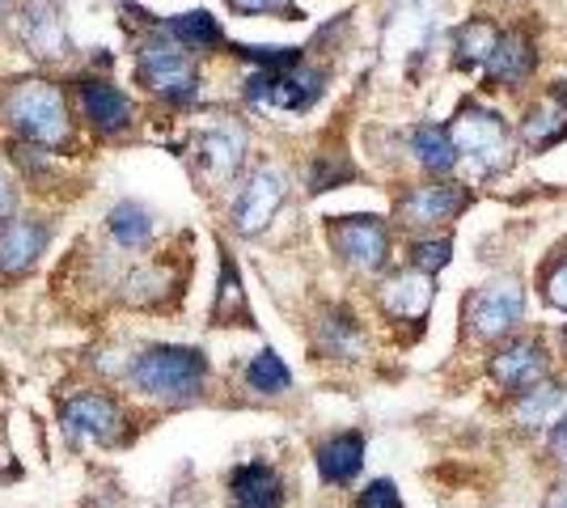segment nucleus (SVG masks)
<instances>
[{"instance_id": "4468645a", "label": "nucleus", "mask_w": 567, "mask_h": 508, "mask_svg": "<svg viewBox=\"0 0 567 508\" xmlns=\"http://www.w3.org/2000/svg\"><path fill=\"white\" fill-rule=\"evenodd\" d=\"M51 229L43 220H4L0 225V276H22L48 246Z\"/></svg>"}, {"instance_id": "39448f33", "label": "nucleus", "mask_w": 567, "mask_h": 508, "mask_svg": "<svg viewBox=\"0 0 567 508\" xmlns=\"http://www.w3.org/2000/svg\"><path fill=\"white\" fill-rule=\"evenodd\" d=\"M284 199H288V174L280 166H259L250 178H246V187L237 191L234 208H229V220H234L237 234H246V238H255L262 234L276 212L284 208Z\"/></svg>"}, {"instance_id": "cd10ccee", "label": "nucleus", "mask_w": 567, "mask_h": 508, "mask_svg": "<svg viewBox=\"0 0 567 508\" xmlns=\"http://www.w3.org/2000/svg\"><path fill=\"white\" fill-rule=\"evenodd\" d=\"M111 234H115V242L123 246H141L148 234H153V220H148V212H144L141 204H115L111 208Z\"/></svg>"}, {"instance_id": "aec40b11", "label": "nucleus", "mask_w": 567, "mask_h": 508, "mask_svg": "<svg viewBox=\"0 0 567 508\" xmlns=\"http://www.w3.org/2000/svg\"><path fill=\"white\" fill-rule=\"evenodd\" d=\"M229 491H234V508H284L280 475L271 466H262V462L237 466Z\"/></svg>"}, {"instance_id": "dca6fc26", "label": "nucleus", "mask_w": 567, "mask_h": 508, "mask_svg": "<svg viewBox=\"0 0 567 508\" xmlns=\"http://www.w3.org/2000/svg\"><path fill=\"white\" fill-rule=\"evenodd\" d=\"M81 111L106 136H118L132 127V102L111 81H81Z\"/></svg>"}, {"instance_id": "20e7f679", "label": "nucleus", "mask_w": 567, "mask_h": 508, "mask_svg": "<svg viewBox=\"0 0 567 508\" xmlns=\"http://www.w3.org/2000/svg\"><path fill=\"white\" fill-rule=\"evenodd\" d=\"M525 322V289L513 276L487 280L466 301V331L478 343H508Z\"/></svg>"}, {"instance_id": "0eeeda50", "label": "nucleus", "mask_w": 567, "mask_h": 508, "mask_svg": "<svg viewBox=\"0 0 567 508\" xmlns=\"http://www.w3.org/2000/svg\"><path fill=\"white\" fill-rule=\"evenodd\" d=\"M246 97L271 111H309L322 97V73L306 64L280 69V73H255L246 81Z\"/></svg>"}, {"instance_id": "ddd939ff", "label": "nucleus", "mask_w": 567, "mask_h": 508, "mask_svg": "<svg viewBox=\"0 0 567 508\" xmlns=\"http://www.w3.org/2000/svg\"><path fill=\"white\" fill-rule=\"evenodd\" d=\"M381 310L394 318V322H424L427 310H432V276L411 267V271H394L385 284H381Z\"/></svg>"}, {"instance_id": "c85d7f7f", "label": "nucleus", "mask_w": 567, "mask_h": 508, "mask_svg": "<svg viewBox=\"0 0 567 508\" xmlns=\"http://www.w3.org/2000/svg\"><path fill=\"white\" fill-rule=\"evenodd\" d=\"M234 51L246 64H259L262 73H280V69H297L301 64V51L297 48H250V43H241Z\"/></svg>"}, {"instance_id": "1a4fd4ad", "label": "nucleus", "mask_w": 567, "mask_h": 508, "mask_svg": "<svg viewBox=\"0 0 567 508\" xmlns=\"http://www.w3.org/2000/svg\"><path fill=\"white\" fill-rule=\"evenodd\" d=\"M546 348L538 339H508V343H499L496 352H492V361H487V373H492V382H496L504 394H525L529 386H538L546 382Z\"/></svg>"}, {"instance_id": "c756f323", "label": "nucleus", "mask_w": 567, "mask_h": 508, "mask_svg": "<svg viewBox=\"0 0 567 508\" xmlns=\"http://www.w3.org/2000/svg\"><path fill=\"white\" fill-rule=\"evenodd\" d=\"M453 259V242L450 238H420L411 246V267H420L427 276H436L441 267H450Z\"/></svg>"}, {"instance_id": "b1692460", "label": "nucleus", "mask_w": 567, "mask_h": 508, "mask_svg": "<svg viewBox=\"0 0 567 508\" xmlns=\"http://www.w3.org/2000/svg\"><path fill=\"white\" fill-rule=\"evenodd\" d=\"M166 34H169V39H178V43H183V48H190V51L216 48V43L225 39L220 22H216L213 13H204V9H190V13H178V18H169Z\"/></svg>"}, {"instance_id": "4be33fe9", "label": "nucleus", "mask_w": 567, "mask_h": 508, "mask_svg": "<svg viewBox=\"0 0 567 508\" xmlns=\"http://www.w3.org/2000/svg\"><path fill=\"white\" fill-rule=\"evenodd\" d=\"M406 148H411L415 166L427 169V174H450V169L457 166V148H453L450 127H441V123H420V127H411Z\"/></svg>"}, {"instance_id": "a878e982", "label": "nucleus", "mask_w": 567, "mask_h": 508, "mask_svg": "<svg viewBox=\"0 0 567 508\" xmlns=\"http://www.w3.org/2000/svg\"><path fill=\"white\" fill-rule=\"evenodd\" d=\"M246 386L259 390V394H284V390L292 386V373H288V364L271 348H262L246 364Z\"/></svg>"}, {"instance_id": "c9c22d12", "label": "nucleus", "mask_w": 567, "mask_h": 508, "mask_svg": "<svg viewBox=\"0 0 567 508\" xmlns=\"http://www.w3.org/2000/svg\"><path fill=\"white\" fill-rule=\"evenodd\" d=\"M13 217V187H9V178L0 174V220Z\"/></svg>"}, {"instance_id": "9b49d317", "label": "nucleus", "mask_w": 567, "mask_h": 508, "mask_svg": "<svg viewBox=\"0 0 567 508\" xmlns=\"http://www.w3.org/2000/svg\"><path fill=\"white\" fill-rule=\"evenodd\" d=\"M466 208V191L457 183H420L399 199V220L411 229H441Z\"/></svg>"}, {"instance_id": "f03ea898", "label": "nucleus", "mask_w": 567, "mask_h": 508, "mask_svg": "<svg viewBox=\"0 0 567 508\" xmlns=\"http://www.w3.org/2000/svg\"><path fill=\"white\" fill-rule=\"evenodd\" d=\"M208 377V361L195 348H178V343H157L144 348L141 356L132 361V382L144 390L148 398L162 403H190Z\"/></svg>"}, {"instance_id": "473e14b6", "label": "nucleus", "mask_w": 567, "mask_h": 508, "mask_svg": "<svg viewBox=\"0 0 567 508\" xmlns=\"http://www.w3.org/2000/svg\"><path fill=\"white\" fill-rule=\"evenodd\" d=\"M543 297H546V305H555V310H567V255L555 267H550V271H546Z\"/></svg>"}, {"instance_id": "7c9ffc66", "label": "nucleus", "mask_w": 567, "mask_h": 508, "mask_svg": "<svg viewBox=\"0 0 567 508\" xmlns=\"http://www.w3.org/2000/svg\"><path fill=\"white\" fill-rule=\"evenodd\" d=\"M355 169L348 166V162H339V157H322V162H313V169H309V191L322 195V191H334L339 183H348Z\"/></svg>"}, {"instance_id": "5701e85b", "label": "nucleus", "mask_w": 567, "mask_h": 508, "mask_svg": "<svg viewBox=\"0 0 567 508\" xmlns=\"http://www.w3.org/2000/svg\"><path fill=\"white\" fill-rule=\"evenodd\" d=\"M213 318L225 326H246L250 322V305H246V292H241V276H237L229 250H220V289L213 301Z\"/></svg>"}, {"instance_id": "2eb2a0df", "label": "nucleus", "mask_w": 567, "mask_h": 508, "mask_svg": "<svg viewBox=\"0 0 567 508\" xmlns=\"http://www.w3.org/2000/svg\"><path fill=\"white\" fill-rule=\"evenodd\" d=\"M64 428L72 440H111L118 428V407L102 394H76L64 403Z\"/></svg>"}, {"instance_id": "412c9836", "label": "nucleus", "mask_w": 567, "mask_h": 508, "mask_svg": "<svg viewBox=\"0 0 567 508\" xmlns=\"http://www.w3.org/2000/svg\"><path fill=\"white\" fill-rule=\"evenodd\" d=\"M496 43H499V25L492 18H471V22L453 34V69H462V73L478 69L483 73Z\"/></svg>"}, {"instance_id": "f3484780", "label": "nucleus", "mask_w": 567, "mask_h": 508, "mask_svg": "<svg viewBox=\"0 0 567 508\" xmlns=\"http://www.w3.org/2000/svg\"><path fill=\"white\" fill-rule=\"evenodd\" d=\"M246 162V132L234 123H216L213 132L199 136V166L213 178H234L237 166Z\"/></svg>"}, {"instance_id": "2f4dec72", "label": "nucleus", "mask_w": 567, "mask_h": 508, "mask_svg": "<svg viewBox=\"0 0 567 508\" xmlns=\"http://www.w3.org/2000/svg\"><path fill=\"white\" fill-rule=\"evenodd\" d=\"M355 508H402L399 500V487L390 484V479H373V484L360 491V500Z\"/></svg>"}, {"instance_id": "bb28decb", "label": "nucleus", "mask_w": 567, "mask_h": 508, "mask_svg": "<svg viewBox=\"0 0 567 508\" xmlns=\"http://www.w3.org/2000/svg\"><path fill=\"white\" fill-rule=\"evenodd\" d=\"M360 348H364V339H360L355 318L343 314V310L327 314V322H322V352H331V356H360Z\"/></svg>"}, {"instance_id": "72a5a7b5", "label": "nucleus", "mask_w": 567, "mask_h": 508, "mask_svg": "<svg viewBox=\"0 0 567 508\" xmlns=\"http://www.w3.org/2000/svg\"><path fill=\"white\" fill-rule=\"evenodd\" d=\"M237 13H297L292 0H229Z\"/></svg>"}, {"instance_id": "f704fd0d", "label": "nucleus", "mask_w": 567, "mask_h": 508, "mask_svg": "<svg viewBox=\"0 0 567 508\" xmlns=\"http://www.w3.org/2000/svg\"><path fill=\"white\" fill-rule=\"evenodd\" d=\"M550 454L559 462H567V412L559 415V424L550 428Z\"/></svg>"}, {"instance_id": "6ab92c4d", "label": "nucleus", "mask_w": 567, "mask_h": 508, "mask_svg": "<svg viewBox=\"0 0 567 508\" xmlns=\"http://www.w3.org/2000/svg\"><path fill=\"white\" fill-rule=\"evenodd\" d=\"M360 466H364V436L360 433H334L331 440L318 445V475L327 484H352L360 475Z\"/></svg>"}, {"instance_id": "f257e3e1", "label": "nucleus", "mask_w": 567, "mask_h": 508, "mask_svg": "<svg viewBox=\"0 0 567 508\" xmlns=\"http://www.w3.org/2000/svg\"><path fill=\"white\" fill-rule=\"evenodd\" d=\"M457 162L471 169V178H492L513 162V132L499 120V111L483 102H462L450 123Z\"/></svg>"}, {"instance_id": "6e6552de", "label": "nucleus", "mask_w": 567, "mask_h": 508, "mask_svg": "<svg viewBox=\"0 0 567 508\" xmlns=\"http://www.w3.org/2000/svg\"><path fill=\"white\" fill-rule=\"evenodd\" d=\"M141 81L157 97L174 102V106L195 102V94H199V73H195V60H190V55H183L178 48H166V43L144 48Z\"/></svg>"}, {"instance_id": "423d86ee", "label": "nucleus", "mask_w": 567, "mask_h": 508, "mask_svg": "<svg viewBox=\"0 0 567 508\" xmlns=\"http://www.w3.org/2000/svg\"><path fill=\"white\" fill-rule=\"evenodd\" d=\"M331 246L352 271H381L390 263V225L381 217H334Z\"/></svg>"}, {"instance_id": "4c0bfd02", "label": "nucleus", "mask_w": 567, "mask_h": 508, "mask_svg": "<svg viewBox=\"0 0 567 508\" xmlns=\"http://www.w3.org/2000/svg\"><path fill=\"white\" fill-rule=\"evenodd\" d=\"M559 343H564V352H567V326H564V331H559Z\"/></svg>"}, {"instance_id": "a211bd4d", "label": "nucleus", "mask_w": 567, "mask_h": 508, "mask_svg": "<svg viewBox=\"0 0 567 508\" xmlns=\"http://www.w3.org/2000/svg\"><path fill=\"white\" fill-rule=\"evenodd\" d=\"M564 398H567V390L559 386V382H538V386H529L525 394H517V407H513L517 428H525V433H546V428H555V424H559V412H564Z\"/></svg>"}, {"instance_id": "9d476101", "label": "nucleus", "mask_w": 567, "mask_h": 508, "mask_svg": "<svg viewBox=\"0 0 567 508\" xmlns=\"http://www.w3.org/2000/svg\"><path fill=\"white\" fill-rule=\"evenodd\" d=\"M567 141V81H550L543 94L534 97L520 111V145L529 153H546V148Z\"/></svg>"}, {"instance_id": "7ed1b4c3", "label": "nucleus", "mask_w": 567, "mask_h": 508, "mask_svg": "<svg viewBox=\"0 0 567 508\" xmlns=\"http://www.w3.org/2000/svg\"><path fill=\"white\" fill-rule=\"evenodd\" d=\"M4 120H9L13 132H22L25 141H34V145H43V148H55L69 141L64 94H60V85H51V81H22V85L9 94Z\"/></svg>"}, {"instance_id": "e433bc0d", "label": "nucleus", "mask_w": 567, "mask_h": 508, "mask_svg": "<svg viewBox=\"0 0 567 508\" xmlns=\"http://www.w3.org/2000/svg\"><path fill=\"white\" fill-rule=\"evenodd\" d=\"M546 508H567V487H555L550 500H546Z\"/></svg>"}, {"instance_id": "393cba45", "label": "nucleus", "mask_w": 567, "mask_h": 508, "mask_svg": "<svg viewBox=\"0 0 567 508\" xmlns=\"http://www.w3.org/2000/svg\"><path fill=\"white\" fill-rule=\"evenodd\" d=\"M22 39L34 55H64V25L51 9H30L22 22Z\"/></svg>"}, {"instance_id": "f8f14e48", "label": "nucleus", "mask_w": 567, "mask_h": 508, "mask_svg": "<svg viewBox=\"0 0 567 508\" xmlns=\"http://www.w3.org/2000/svg\"><path fill=\"white\" fill-rule=\"evenodd\" d=\"M534 69H538V48H534V39H529L520 25L499 30V43H496V51H492V60H487V69H483V76H487L492 85H499V90H520V85L534 76Z\"/></svg>"}]
</instances>
